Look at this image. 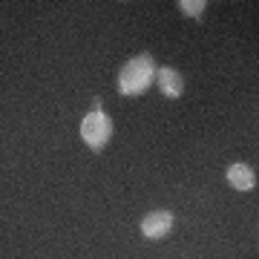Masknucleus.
Wrapping results in <instances>:
<instances>
[{"mask_svg":"<svg viewBox=\"0 0 259 259\" xmlns=\"http://www.w3.org/2000/svg\"><path fill=\"white\" fill-rule=\"evenodd\" d=\"M156 61L150 52H141V55L130 58L127 64L121 66L118 81H115V90H118L124 98H136V95H144L156 81Z\"/></svg>","mask_w":259,"mask_h":259,"instance_id":"1","label":"nucleus"},{"mask_svg":"<svg viewBox=\"0 0 259 259\" xmlns=\"http://www.w3.org/2000/svg\"><path fill=\"white\" fill-rule=\"evenodd\" d=\"M81 139H83V144H87L90 150H95V153L107 147V141L112 139V121L107 118V112L104 110H90L87 115H83Z\"/></svg>","mask_w":259,"mask_h":259,"instance_id":"2","label":"nucleus"},{"mask_svg":"<svg viewBox=\"0 0 259 259\" xmlns=\"http://www.w3.org/2000/svg\"><path fill=\"white\" fill-rule=\"evenodd\" d=\"M173 213L170 210H150L144 219H141V236L150 242H158V239H167L170 231H173Z\"/></svg>","mask_w":259,"mask_h":259,"instance_id":"3","label":"nucleus"},{"mask_svg":"<svg viewBox=\"0 0 259 259\" xmlns=\"http://www.w3.org/2000/svg\"><path fill=\"white\" fill-rule=\"evenodd\" d=\"M156 83L164 98H179L185 93V75L179 72L176 66H158L156 69Z\"/></svg>","mask_w":259,"mask_h":259,"instance_id":"4","label":"nucleus"},{"mask_svg":"<svg viewBox=\"0 0 259 259\" xmlns=\"http://www.w3.org/2000/svg\"><path fill=\"white\" fill-rule=\"evenodd\" d=\"M228 185L239 193H248V190H256V170L245 161H236V164L228 167Z\"/></svg>","mask_w":259,"mask_h":259,"instance_id":"5","label":"nucleus"},{"mask_svg":"<svg viewBox=\"0 0 259 259\" xmlns=\"http://www.w3.org/2000/svg\"><path fill=\"white\" fill-rule=\"evenodd\" d=\"M207 9V0H179V12L185 18H202Z\"/></svg>","mask_w":259,"mask_h":259,"instance_id":"6","label":"nucleus"}]
</instances>
